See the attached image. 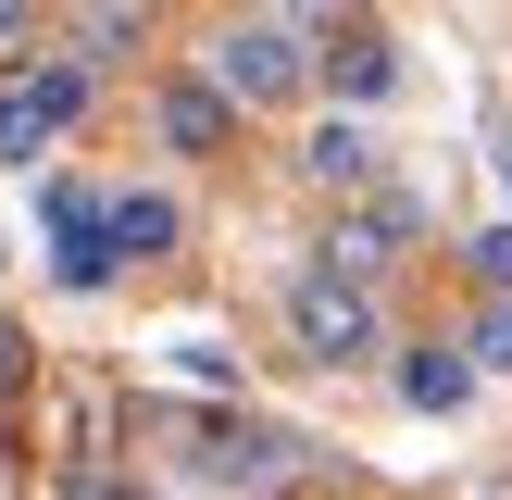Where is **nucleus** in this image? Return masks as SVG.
I'll use <instances>...</instances> for the list:
<instances>
[{"label":"nucleus","instance_id":"nucleus-1","mask_svg":"<svg viewBox=\"0 0 512 500\" xmlns=\"http://www.w3.org/2000/svg\"><path fill=\"white\" fill-rule=\"evenodd\" d=\"M288 338L313 350V363H375L388 350V313H375V288H363V263H313L288 288Z\"/></svg>","mask_w":512,"mask_h":500},{"label":"nucleus","instance_id":"nucleus-2","mask_svg":"<svg viewBox=\"0 0 512 500\" xmlns=\"http://www.w3.org/2000/svg\"><path fill=\"white\" fill-rule=\"evenodd\" d=\"M163 463H175V488H200V500H250V488L288 475V438H275V425H163Z\"/></svg>","mask_w":512,"mask_h":500},{"label":"nucleus","instance_id":"nucleus-3","mask_svg":"<svg viewBox=\"0 0 512 500\" xmlns=\"http://www.w3.org/2000/svg\"><path fill=\"white\" fill-rule=\"evenodd\" d=\"M200 75H213V88L238 100V113H288V100L313 88V50H300L288 25H225V38H213V63H200Z\"/></svg>","mask_w":512,"mask_h":500},{"label":"nucleus","instance_id":"nucleus-4","mask_svg":"<svg viewBox=\"0 0 512 500\" xmlns=\"http://www.w3.org/2000/svg\"><path fill=\"white\" fill-rule=\"evenodd\" d=\"M38 225H50V275H63L75 300H100V288L125 275V238H113V200H100V188H75V175H50Z\"/></svg>","mask_w":512,"mask_h":500},{"label":"nucleus","instance_id":"nucleus-5","mask_svg":"<svg viewBox=\"0 0 512 500\" xmlns=\"http://www.w3.org/2000/svg\"><path fill=\"white\" fill-rule=\"evenodd\" d=\"M75 113H88V63H25L13 88H0V163L25 175V163H38V150L75 125Z\"/></svg>","mask_w":512,"mask_h":500},{"label":"nucleus","instance_id":"nucleus-6","mask_svg":"<svg viewBox=\"0 0 512 500\" xmlns=\"http://www.w3.org/2000/svg\"><path fill=\"white\" fill-rule=\"evenodd\" d=\"M475 375H488L475 350H400V400H413V413H463Z\"/></svg>","mask_w":512,"mask_h":500},{"label":"nucleus","instance_id":"nucleus-7","mask_svg":"<svg viewBox=\"0 0 512 500\" xmlns=\"http://www.w3.org/2000/svg\"><path fill=\"white\" fill-rule=\"evenodd\" d=\"M225 125H238V100H225L213 75H175L163 88V138L175 150H225Z\"/></svg>","mask_w":512,"mask_h":500},{"label":"nucleus","instance_id":"nucleus-8","mask_svg":"<svg viewBox=\"0 0 512 500\" xmlns=\"http://www.w3.org/2000/svg\"><path fill=\"white\" fill-rule=\"evenodd\" d=\"M300 163H313V188H375V138H363V125H313V138H300Z\"/></svg>","mask_w":512,"mask_h":500},{"label":"nucleus","instance_id":"nucleus-9","mask_svg":"<svg viewBox=\"0 0 512 500\" xmlns=\"http://www.w3.org/2000/svg\"><path fill=\"white\" fill-rule=\"evenodd\" d=\"M113 238H125V263L175 250V200H163V188H113Z\"/></svg>","mask_w":512,"mask_h":500},{"label":"nucleus","instance_id":"nucleus-10","mask_svg":"<svg viewBox=\"0 0 512 500\" xmlns=\"http://www.w3.org/2000/svg\"><path fill=\"white\" fill-rule=\"evenodd\" d=\"M325 75H338V100H388V88H400V50H388V38L363 25V38H350V50H338Z\"/></svg>","mask_w":512,"mask_h":500},{"label":"nucleus","instance_id":"nucleus-11","mask_svg":"<svg viewBox=\"0 0 512 500\" xmlns=\"http://www.w3.org/2000/svg\"><path fill=\"white\" fill-rule=\"evenodd\" d=\"M163 363L188 375V388H213V400H238V350H225V338H163Z\"/></svg>","mask_w":512,"mask_h":500},{"label":"nucleus","instance_id":"nucleus-12","mask_svg":"<svg viewBox=\"0 0 512 500\" xmlns=\"http://www.w3.org/2000/svg\"><path fill=\"white\" fill-rule=\"evenodd\" d=\"M463 350H475L488 375H512V300H488V313H475V338H463Z\"/></svg>","mask_w":512,"mask_h":500},{"label":"nucleus","instance_id":"nucleus-13","mask_svg":"<svg viewBox=\"0 0 512 500\" xmlns=\"http://www.w3.org/2000/svg\"><path fill=\"white\" fill-rule=\"evenodd\" d=\"M475 275H488V288H512V225H488V238H475Z\"/></svg>","mask_w":512,"mask_h":500},{"label":"nucleus","instance_id":"nucleus-14","mask_svg":"<svg viewBox=\"0 0 512 500\" xmlns=\"http://www.w3.org/2000/svg\"><path fill=\"white\" fill-rule=\"evenodd\" d=\"M0 38H25V0H0Z\"/></svg>","mask_w":512,"mask_h":500},{"label":"nucleus","instance_id":"nucleus-15","mask_svg":"<svg viewBox=\"0 0 512 500\" xmlns=\"http://www.w3.org/2000/svg\"><path fill=\"white\" fill-rule=\"evenodd\" d=\"M63 500H113V488H63Z\"/></svg>","mask_w":512,"mask_h":500},{"label":"nucleus","instance_id":"nucleus-16","mask_svg":"<svg viewBox=\"0 0 512 500\" xmlns=\"http://www.w3.org/2000/svg\"><path fill=\"white\" fill-rule=\"evenodd\" d=\"M0 363H13V325H0Z\"/></svg>","mask_w":512,"mask_h":500},{"label":"nucleus","instance_id":"nucleus-17","mask_svg":"<svg viewBox=\"0 0 512 500\" xmlns=\"http://www.w3.org/2000/svg\"><path fill=\"white\" fill-rule=\"evenodd\" d=\"M500 175H512V150H500Z\"/></svg>","mask_w":512,"mask_h":500}]
</instances>
